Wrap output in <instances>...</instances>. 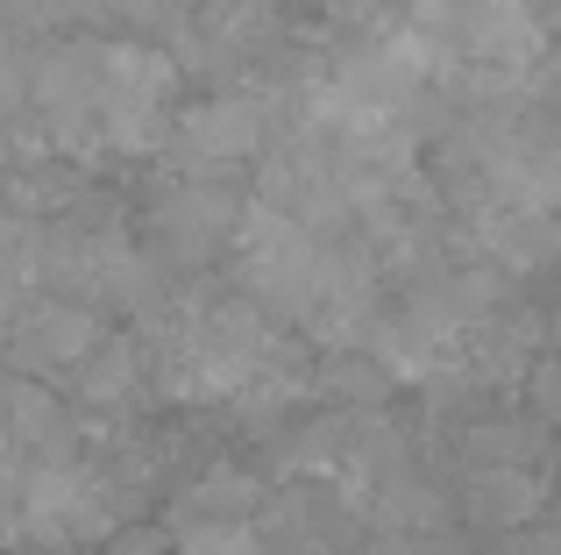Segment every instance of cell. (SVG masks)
Masks as SVG:
<instances>
[{
  "label": "cell",
  "instance_id": "cell-1",
  "mask_svg": "<svg viewBox=\"0 0 561 555\" xmlns=\"http://www.w3.org/2000/svg\"><path fill=\"white\" fill-rule=\"evenodd\" d=\"M179 65L157 43H100V150L157 157L171 143Z\"/></svg>",
  "mask_w": 561,
  "mask_h": 555
},
{
  "label": "cell",
  "instance_id": "cell-4",
  "mask_svg": "<svg viewBox=\"0 0 561 555\" xmlns=\"http://www.w3.org/2000/svg\"><path fill=\"white\" fill-rule=\"evenodd\" d=\"M14 528L36 542H100L114 528V477L93 463H36L14 491Z\"/></svg>",
  "mask_w": 561,
  "mask_h": 555
},
{
  "label": "cell",
  "instance_id": "cell-10",
  "mask_svg": "<svg viewBox=\"0 0 561 555\" xmlns=\"http://www.w3.org/2000/svg\"><path fill=\"white\" fill-rule=\"evenodd\" d=\"M534 399L561 420V363H554V356H540V363H534Z\"/></svg>",
  "mask_w": 561,
  "mask_h": 555
},
{
  "label": "cell",
  "instance_id": "cell-11",
  "mask_svg": "<svg viewBox=\"0 0 561 555\" xmlns=\"http://www.w3.org/2000/svg\"><path fill=\"white\" fill-rule=\"evenodd\" d=\"M334 8H342V14H398L405 0H334Z\"/></svg>",
  "mask_w": 561,
  "mask_h": 555
},
{
  "label": "cell",
  "instance_id": "cell-5",
  "mask_svg": "<svg viewBox=\"0 0 561 555\" xmlns=\"http://www.w3.org/2000/svg\"><path fill=\"white\" fill-rule=\"evenodd\" d=\"M0 349H8L14 371H79L100 349V314H85L71 299H22Z\"/></svg>",
  "mask_w": 561,
  "mask_h": 555
},
{
  "label": "cell",
  "instance_id": "cell-12",
  "mask_svg": "<svg viewBox=\"0 0 561 555\" xmlns=\"http://www.w3.org/2000/svg\"><path fill=\"white\" fill-rule=\"evenodd\" d=\"M526 8H534L540 29H561V0H526Z\"/></svg>",
  "mask_w": 561,
  "mask_h": 555
},
{
  "label": "cell",
  "instance_id": "cell-2",
  "mask_svg": "<svg viewBox=\"0 0 561 555\" xmlns=\"http://www.w3.org/2000/svg\"><path fill=\"white\" fill-rule=\"evenodd\" d=\"M22 93L50 157H100V36H50L22 65Z\"/></svg>",
  "mask_w": 561,
  "mask_h": 555
},
{
  "label": "cell",
  "instance_id": "cell-6",
  "mask_svg": "<svg viewBox=\"0 0 561 555\" xmlns=\"http://www.w3.org/2000/svg\"><path fill=\"white\" fill-rule=\"evenodd\" d=\"M234 222H242V207H234V193L214 185V179H171L164 193H157V207H150L157 250L179 257V264H199L214 242L234 236Z\"/></svg>",
  "mask_w": 561,
  "mask_h": 555
},
{
  "label": "cell",
  "instance_id": "cell-7",
  "mask_svg": "<svg viewBox=\"0 0 561 555\" xmlns=\"http://www.w3.org/2000/svg\"><path fill=\"white\" fill-rule=\"evenodd\" d=\"M157 392L150 377V356H142L136 342H100L93 356L79 363V399L100 406V414H128V406H142Z\"/></svg>",
  "mask_w": 561,
  "mask_h": 555
},
{
  "label": "cell",
  "instance_id": "cell-9",
  "mask_svg": "<svg viewBox=\"0 0 561 555\" xmlns=\"http://www.w3.org/2000/svg\"><path fill=\"white\" fill-rule=\"evenodd\" d=\"M469 513H477L483 528H519V520L540 513V477L519 471V463H483V471L469 477Z\"/></svg>",
  "mask_w": 561,
  "mask_h": 555
},
{
  "label": "cell",
  "instance_id": "cell-8",
  "mask_svg": "<svg viewBox=\"0 0 561 555\" xmlns=\"http://www.w3.org/2000/svg\"><path fill=\"white\" fill-rule=\"evenodd\" d=\"M256 506H263V485H256V477L214 471V477H199V485L179 499V534L185 528H249V520H256Z\"/></svg>",
  "mask_w": 561,
  "mask_h": 555
},
{
  "label": "cell",
  "instance_id": "cell-13",
  "mask_svg": "<svg viewBox=\"0 0 561 555\" xmlns=\"http://www.w3.org/2000/svg\"><path fill=\"white\" fill-rule=\"evenodd\" d=\"M554 363H561V306H554Z\"/></svg>",
  "mask_w": 561,
  "mask_h": 555
},
{
  "label": "cell",
  "instance_id": "cell-3",
  "mask_svg": "<svg viewBox=\"0 0 561 555\" xmlns=\"http://www.w3.org/2000/svg\"><path fill=\"white\" fill-rule=\"evenodd\" d=\"M277 122H285V93L277 86H228V93L199 100L171 122V143H179L185 179H220L242 157H263L277 143Z\"/></svg>",
  "mask_w": 561,
  "mask_h": 555
}]
</instances>
